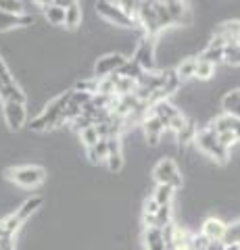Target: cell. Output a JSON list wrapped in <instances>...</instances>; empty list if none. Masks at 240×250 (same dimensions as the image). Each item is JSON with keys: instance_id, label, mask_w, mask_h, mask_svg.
Wrapping results in <instances>:
<instances>
[{"instance_id": "cell-1", "label": "cell", "mask_w": 240, "mask_h": 250, "mask_svg": "<svg viewBox=\"0 0 240 250\" xmlns=\"http://www.w3.org/2000/svg\"><path fill=\"white\" fill-rule=\"evenodd\" d=\"M69 98H71V92H63L59 94L55 100H50L48 104L44 106V111L34 117L29 127L34 131H44V129H50V127H57V125H63L65 119H63V113L69 104Z\"/></svg>"}, {"instance_id": "cell-2", "label": "cell", "mask_w": 240, "mask_h": 250, "mask_svg": "<svg viewBox=\"0 0 240 250\" xmlns=\"http://www.w3.org/2000/svg\"><path fill=\"white\" fill-rule=\"evenodd\" d=\"M42 196H32V198H27L19 208H15L13 213L2 219V231H4V238H13L15 236V231H17L23 223L27 221L29 217H32L38 208L42 207Z\"/></svg>"}, {"instance_id": "cell-3", "label": "cell", "mask_w": 240, "mask_h": 250, "mask_svg": "<svg viewBox=\"0 0 240 250\" xmlns=\"http://www.w3.org/2000/svg\"><path fill=\"white\" fill-rule=\"evenodd\" d=\"M195 144L198 146V150H200V152H205L209 159L218 161L219 165H226L228 159H230V150L219 144L218 136H215L209 127H205V129H200V131H198V134H196V140H195Z\"/></svg>"}, {"instance_id": "cell-4", "label": "cell", "mask_w": 240, "mask_h": 250, "mask_svg": "<svg viewBox=\"0 0 240 250\" xmlns=\"http://www.w3.org/2000/svg\"><path fill=\"white\" fill-rule=\"evenodd\" d=\"M9 182L17 184L21 188H38L46 179V171L38 165H21V167H11L4 171Z\"/></svg>"}, {"instance_id": "cell-5", "label": "cell", "mask_w": 240, "mask_h": 250, "mask_svg": "<svg viewBox=\"0 0 240 250\" xmlns=\"http://www.w3.org/2000/svg\"><path fill=\"white\" fill-rule=\"evenodd\" d=\"M153 177L157 186H169L174 190L182 188V173L172 159H161L153 169Z\"/></svg>"}, {"instance_id": "cell-6", "label": "cell", "mask_w": 240, "mask_h": 250, "mask_svg": "<svg viewBox=\"0 0 240 250\" xmlns=\"http://www.w3.org/2000/svg\"><path fill=\"white\" fill-rule=\"evenodd\" d=\"M96 13L103 17L105 21H109L111 25H119V27H138L126 13L121 11L119 2H109V0H100L96 2Z\"/></svg>"}, {"instance_id": "cell-7", "label": "cell", "mask_w": 240, "mask_h": 250, "mask_svg": "<svg viewBox=\"0 0 240 250\" xmlns=\"http://www.w3.org/2000/svg\"><path fill=\"white\" fill-rule=\"evenodd\" d=\"M126 57L119 52H111V54H105L100 57L94 65V77L96 80H105V77H111L115 73H119V69L126 65Z\"/></svg>"}, {"instance_id": "cell-8", "label": "cell", "mask_w": 240, "mask_h": 250, "mask_svg": "<svg viewBox=\"0 0 240 250\" xmlns=\"http://www.w3.org/2000/svg\"><path fill=\"white\" fill-rule=\"evenodd\" d=\"M131 61H134L142 71H154V38L144 36L142 40L138 42Z\"/></svg>"}, {"instance_id": "cell-9", "label": "cell", "mask_w": 240, "mask_h": 250, "mask_svg": "<svg viewBox=\"0 0 240 250\" xmlns=\"http://www.w3.org/2000/svg\"><path fill=\"white\" fill-rule=\"evenodd\" d=\"M138 25L144 29V36L154 38V40H157V36L163 31L161 25H159L157 15H154L153 2H140V11H138Z\"/></svg>"}, {"instance_id": "cell-10", "label": "cell", "mask_w": 240, "mask_h": 250, "mask_svg": "<svg viewBox=\"0 0 240 250\" xmlns=\"http://www.w3.org/2000/svg\"><path fill=\"white\" fill-rule=\"evenodd\" d=\"M2 115H4V121H6V125H9V129H13V131L21 129L27 121L25 104L6 103V104H2Z\"/></svg>"}, {"instance_id": "cell-11", "label": "cell", "mask_w": 240, "mask_h": 250, "mask_svg": "<svg viewBox=\"0 0 240 250\" xmlns=\"http://www.w3.org/2000/svg\"><path fill=\"white\" fill-rule=\"evenodd\" d=\"M226 229H228V223H223L218 217H209V219H205L203 228H200V236L207 242H223Z\"/></svg>"}, {"instance_id": "cell-12", "label": "cell", "mask_w": 240, "mask_h": 250, "mask_svg": "<svg viewBox=\"0 0 240 250\" xmlns=\"http://www.w3.org/2000/svg\"><path fill=\"white\" fill-rule=\"evenodd\" d=\"M142 129H144L146 142H149L151 146H154V144H159V140H161V136H163V131H165L167 127H165V123L161 121L159 117H154V115L151 113V115H146V117H144Z\"/></svg>"}, {"instance_id": "cell-13", "label": "cell", "mask_w": 240, "mask_h": 250, "mask_svg": "<svg viewBox=\"0 0 240 250\" xmlns=\"http://www.w3.org/2000/svg\"><path fill=\"white\" fill-rule=\"evenodd\" d=\"M165 6H167V13H169V17H172L174 25H188V23L192 21V11L188 9V4L186 2L167 0Z\"/></svg>"}, {"instance_id": "cell-14", "label": "cell", "mask_w": 240, "mask_h": 250, "mask_svg": "<svg viewBox=\"0 0 240 250\" xmlns=\"http://www.w3.org/2000/svg\"><path fill=\"white\" fill-rule=\"evenodd\" d=\"M107 146H109V159H107L105 165L109 167L111 173H119V171L123 169L121 138H109V140H107Z\"/></svg>"}, {"instance_id": "cell-15", "label": "cell", "mask_w": 240, "mask_h": 250, "mask_svg": "<svg viewBox=\"0 0 240 250\" xmlns=\"http://www.w3.org/2000/svg\"><path fill=\"white\" fill-rule=\"evenodd\" d=\"M34 17L27 13L23 15H13V13H4L0 11V31H9L15 27H25V25H32Z\"/></svg>"}, {"instance_id": "cell-16", "label": "cell", "mask_w": 240, "mask_h": 250, "mask_svg": "<svg viewBox=\"0 0 240 250\" xmlns=\"http://www.w3.org/2000/svg\"><path fill=\"white\" fill-rule=\"evenodd\" d=\"M153 115L159 117V119L165 123V127H167V125L172 123L174 119H177V117L182 115V111H177V108L169 103V100H161V103L153 104Z\"/></svg>"}, {"instance_id": "cell-17", "label": "cell", "mask_w": 240, "mask_h": 250, "mask_svg": "<svg viewBox=\"0 0 240 250\" xmlns=\"http://www.w3.org/2000/svg\"><path fill=\"white\" fill-rule=\"evenodd\" d=\"M0 100L2 104L6 103H17V104H25V92H23L17 83H6L0 88Z\"/></svg>"}, {"instance_id": "cell-18", "label": "cell", "mask_w": 240, "mask_h": 250, "mask_svg": "<svg viewBox=\"0 0 240 250\" xmlns=\"http://www.w3.org/2000/svg\"><path fill=\"white\" fill-rule=\"evenodd\" d=\"M144 242H146V250H167L163 229L149 228L144 231Z\"/></svg>"}, {"instance_id": "cell-19", "label": "cell", "mask_w": 240, "mask_h": 250, "mask_svg": "<svg viewBox=\"0 0 240 250\" xmlns=\"http://www.w3.org/2000/svg\"><path fill=\"white\" fill-rule=\"evenodd\" d=\"M44 6V17L52 25H63L65 23V9H61L57 2H40Z\"/></svg>"}, {"instance_id": "cell-20", "label": "cell", "mask_w": 240, "mask_h": 250, "mask_svg": "<svg viewBox=\"0 0 240 250\" xmlns=\"http://www.w3.org/2000/svg\"><path fill=\"white\" fill-rule=\"evenodd\" d=\"M63 25L67 29H77L82 25V4L80 2H71L65 9V23Z\"/></svg>"}, {"instance_id": "cell-21", "label": "cell", "mask_w": 240, "mask_h": 250, "mask_svg": "<svg viewBox=\"0 0 240 250\" xmlns=\"http://www.w3.org/2000/svg\"><path fill=\"white\" fill-rule=\"evenodd\" d=\"M238 34H240V21H226V23H221V25L218 27V31H215V36L223 38L228 44L236 42Z\"/></svg>"}, {"instance_id": "cell-22", "label": "cell", "mask_w": 240, "mask_h": 250, "mask_svg": "<svg viewBox=\"0 0 240 250\" xmlns=\"http://www.w3.org/2000/svg\"><path fill=\"white\" fill-rule=\"evenodd\" d=\"M88 159L94 163V165L107 163V159H109V146H107V140H98V144L88 148Z\"/></svg>"}, {"instance_id": "cell-23", "label": "cell", "mask_w": 240, "mask_h": 250, "mask_svg": "<svg viewBox=\"0 0 240 250\" xmlns=\"http://www.w3.org/2000/svg\"><path fill=\"white\" fill-rule=\"evenodd\" d=\"M195 71H196V59L195 57H188L184 59L180 65L175 67V75L177 80L184 82V80H190V77H195Z\"/></svg>"}, {"instance_id": "cell-24", "label": "cell", "mask_w": 240, "mask_h": 250, "mask_svg": "<svg viewBox=\"0 0 240 250\" xmlns=\"http://www.w3.org/2000/svg\"><path fill=\"white\" fill-rule=\"evenodd\" d=\"M174 188H169V186H157L154 188V192H153V200L157 202L159 207H169L172 205V200H174Z\"/></svg>"}, {"instance_id": "cell-25", "label": "cell", "mask_w": 240, "mask_h": 250, "mask_svg": "<svg viewBox=\"0 0 240 250\" xmlns=\"http://www.w3.org/2000/svg\"><path fill=\"white\" fill-rule=\"evenodd\" d=\"M196 134H198V127L195 125V121H186L184 127L177 131V142H180L182 146H188L196 140Z\"/></svg>"}, {"instance_id": "cell-26", "label": "cell", "mask_w": 240, "mask_h": 250, "mask_svg": "<svg viewBox=\"0 0 240 250\" xmlns=\"http://www.w3.org/2000/svg\"><path fill=\"white\" fill-rule=\"evenodd\" d=\"M180 88V80H177L175 71H163V85H161V94L167 98Z\"/></svg>"}, {"instance_id": "cell-27", "label": "cell", "mask_w": 240, "mask_h": 250, "mask_svg": "<svg viewBox=\"0 0 240 250\" xmlns=\"http://www.w3.org/2000/svg\"><path fill=\"white\" fill-rule=\"evenodd\" d=\"M142 73H144L142 69L138 67L131 59H128V61H126V65L119 69V73H117V75H119V77H126V80H131V82H136V83H138V80L142 77Z\"/></svg>"}, {"instance_id": "cell-28", "label": "cell", "mask_w": 240, "mask_h": 250, "mask_svg": "<svg viewBox=\"0 0 240 250\" xmlns=\"http://www.w3.org/2000/svg\"><path fill=\"white\" fill-rule=\"evenodd\" d=\"M215 67H218V65H213V62L203 61V59H196L195 77H196V80H211V77L215 75Z\"/></svg>"}, {"instance_id": "cell-29", "label": "cell", "mask_w": 240, "mask_h": 250, "mask_svg": "<svg viewBox=\"0 0 240 250\" xmlns=\"http://www.w3.org/2000/svg\"><path fill=\"white\" fill-rule=\"evenodd\" d=\"M172 205L169 207H159L157 215H154V228L157 229H165L167 225H172Z\"/></svg>"}, {"instance_id": "cell-30", "label": "cell", "mask_w": 240, "mask_h": 250, "mask_svg": "<svg viewBox=\"0 0 240 250\" xmlns=\"http://www.w3.org/2000/svg\"><path fill=\"white\" fill-rule=\"evenodd\" d=\"M223 61L228 62V65H240V46L236 42H230L226 48H223Z\"/></svg>"}, {"instance_id": "cell-31", "label": "cell", "mask_w": 240, "mask_h": 250, "mask_svg": "<svg viewBox=\"0 0 240 250\" xmlns=\"http://www.w3.org/2000/svg\"><path fill=\"white\" fill-rule=\"evenodd\" d=\"M153 6H154V15H157V19H159L161 29H165V27H169V25H174V23H172V17H169V13H167L165 2H153Z\"/></svg>"}, {"instance_id": "cell-32", "label": "cell", "mask_w": 240, "mask_h": 250, "mask_svg": "<svg viewBox=\"0 0 240 250\" xmlns=\"http://www.w3.org/2000/svg\"><path fill=\"white\" fill-rule=\"evenodd\" d=\"M223 244H240V219L228 225L226 236H223Z\"/></svg>"}, {"instance_id": "cell-33", "label": "cell", "mask_w": 240, "mask_h": 250, "mask_svg": "<svg viewBox=\"0 0 240 250\" xmlns=\"http://www.w3.org/2000/svg\"><path fill=\"white\" fill-rule=\"evenodd\" d=\"M198 59H203V61H209V62H213V65H218V62L223 61V48H213V46H207V48L200 52Z\"/></svg>"}, {"instance_id": "cell-34", "label": "cell", "mask_w": 240, "mask_h": 250, "mask_svg": "<svg viewBox=\"0 0 240 250\" xmlns=\"http://www.w3.org/2000/svg\"><path fill=\"white\" fill-rule=\"evenodd\" d=\"M80 140H82V144L86 146V148H92L94 144H98V131H96V127L92 125V127H86L84 131H80Z\"/></svg>"}, {"instance_id": "cell-35", "label": "cell", "mask_w": 240, "mask_h": 250, "mask_svg": "<svg viewBox=\"0 0 240 250\" xmlns=\"http://www.w3.org/2000/svg\"><path fill=\"white\" fill-rule=\"evenodd\" d=\"M23 2H19V0H0V11L4 13H13V15H23L25 13V9H23Z\"/></svg>"}, {"instance_id": "cell-36", "label": "cell", "mask_w": 240, "mask_h": 250, "mask_svg": "<svg viewBox=\"0 0 240 250\" xmlns=\"http://www.w3.org/2000/svg\"><path fill=\"white\" fill-rule=\"evenodd\" d=\"M119 6H121V11L128 15V17L131 19L138 25V11H140V2H130V0H123V2H119Z\"/></svg>"}, {"instance_id": "cell-37", "label": "cell", "mask_w": 240, "mask_h": 250, "mask_svg": "<svg viewBox=\"0 0 240 250\" xmlns=\"http://www.w3.org/2000/svg\"><path fill=\"white\" fill-rule=\"evenodd\" d=\"M0 82H2V85H6V83H13L15 80H13V75H11V71H9V67H6V62H4V59L0 57Z\"/></svg>"}, {"instance_id": "cell-38", "label": "cell", "mask_w": 240, "mask_h": 250, "mask_svg": "<svg viewBox=\"0 0 240 250\" xmlns=\"http://www.w3.org/2000/svg\"><path fill=\"white\" fill-rule=\"evenodd\" d=\"M71 123L75 125L77 131H84L86 127H92V125H94V121H92L90 117H86V115H80V117H77V119H73Z\"/></svg>"}, {"instance_id": "cell-39", "label": "cell", "mask_w": 240, "mask_h": 250, "mask_svg": "<svg viewBox=\"0 0 240 250\" xmlns=\"http://www.w3.org/2000/svg\"><path fill=\"white\" fill-rule=\"evenodd\" d=\"M157 210H159V205L153 198H149L144 202V215H157Z\"/></svg>"}, {"instance_id": "cell-40", "label": "cell", "mask_w": 240, "mask_h": 250, "mask_svg": "<svg viewBox=\"0 0 240 250\" xmlns=\"http://www.w3.org/2000/svg\"><path fill=\"white\" fill-rule=\"evenodd\" d=\"M205 250H226V244L223 242H209Z\"/></svg>"}, {"instance_id": "cell-41", "label": "cell", "mask_w": 240, "mask_h": 250, "mask_svg": "<svg viewBox=\"0 0 240 250\" xmlns=\"http://www.w3.org/2000/svg\"><path fill=\"white\" fill-rule=\"evenodd\" d=\"M226 250H240L238 244H226Z\"/></svg>"}, {"instance_id": "cell-42", "label": "cell", "mask_w": 240, "mask_h": 250, "mask_svg": "<svg viewBox=\"0 0 240 250\" xmlns=\"http://www.w3.org/2000/svg\"><path fill=\"white\" fill-rule=\"evenodd\" d=\"M0 238H4V231H2V221H0Z\"/></svg>"}, {"instance_id": "cell-43", "label": "cell", "mask_w": 240, "mask_h": 250, "mask_svg": "<svg viewBox=\"0 0 240 250\" xmlns=\"http://www.w3.org/2000/svg\"><path fill=\"white\" fill-rule=\"evenodd\" d=\"M236 44H238V46H240V34H238V38H236Z\"/></svg>"}, {"instance_id": "cell-44", "label": "cell", "mask_w": 240, "mask_h": 250, "mask_svg": "<svg viewBox=\"0 0 240 250\" xmlns=\"http://www.w3.org/2000/svg\"><path fill=\"white\" fill-rule=\"evenodd\" d=\"M0 88H2V82H0Z\"/></svg>"}, {"instance_id": "cell-45", "label": "cell", "mask_w": 240, "mask_h": 250, "mask_svg": "<svg viewBox=\"0 0 240 250\" xmlns=\"http://www.w3.org/2000/svg\"><path fill=\"white\" fill-rule=\"evenodd\" d=\"M238 246H240V244H238Z\"/></svg>"}, {"instance_id": "cell-46", "label": "cell", "mask_w": 240, "mask_h": 250, "mask_svg": "<svg viewBox=\"0 0 240 250\" xmlns=\"http://www.w3.org/2000/svg\"><path fill=\"white\" fill-rule=\"evenodd\" d=\"M13 250H15V248H13Z\"/></svg>"}]
</instances>
